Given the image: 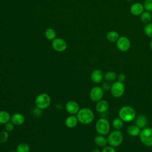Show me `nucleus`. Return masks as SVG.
Here are the masks:
<instances>
[{
	"label": "nucleus",
	"instance_id": "nucleus-1",
	"mask_svg": "<svg viewBox=\"0 0 152 152\" xmlns=\"http://www.w3.org/2000/svg\"><path fill=\"white\" fill-rule=\"evenodd\" d=\"M76 116L78 120V122L83 125L91 124L94 119V112L92 110L87 107L80 109Z\"/></svg>",
	"mask_w": 152,
	"mask_h": 152
},
{
	"label": "nucleus",
	"instance_id": "nucleus-2",
	"mask_svg": "<svg viewBox=\"0 0 152 152\" xmlns=\"http://www.w3.org/2000/svg\"><path fill=\"white\" fill-rule=\"evenodd\" d=\"M119 117L125 122L132 121L136 117V112L135 109L130 106H124L118 112Z\"/></svg>",
	"mask_w": 152,
	"mask_h": 152
},
{
	"label": "nucleus",
	"instance_id": "nucleus-3",
	"mask_svg": "<svg viewBox=\"0 0 152 152\" xmlns=\"http://www.w3.org/2000/svg\"><path fill=\"white\" fill-rule=\"evenodd\" d=\"M107 140L109 145L113 147H118L122 144L124 140L123 133L120 130L115 129L109 134Z\"/></svg>",
	"mask_w": 152,
	"mask_h": 152
},
{
	"label": "nucleus",
	"instance_id": "nucleus-4",
	"mask_svg": "<svg viewBox=\"0 0 152 152\" xmlns=\"http://www.w3.org/2000/svg\"><path fill=\"white\" fill-rule=\"evenodd\" d=\"M110 129V122L106 118H101L96 121L95 124V129L99 134L106 135L109 134Z\"/></svg>",
	"mask_w": 152,
	"mask_h": 152
},
{
	"label": "nucleus",
	"instance_id": "nucleus-5",
	"mask_svg": "<svg viewBox=\"0 0 152 152\" xmlns=\"http://www.w3.org/2000/svg\"><path fill=\"white\" fill-rule=\"evenodd\" d=\"M35 105L37 108L43 110L48 108L51 103L50 96L45 93H42L37 96L35 99Z\"/></svg>",
	"mask_w": 152,
	"mask_h": 152
},
{
	"label": "nucleus",
	"instance_id": "nucleus-6",
	"mask_svg": "<svg viewBox=\"0 0 152 152\" xmlns=\"http://www.w3.org/2000/svg\"><path fill=\"white\" fill-rule=\"evenodd\" d=\"M141 142L147 147H152V128L145 127L141 130L139 134Z\"/></svg>",
	"mask_w": 152,
	"mask_h": 152
},
{
	"label": "nucleus",
	"instance_id": "nucleus-7",
	"mask_svg": "<svg viewBox=\"0 0 152 152\" xmlns=\"http://www.w3.org/2000/svg\"><path fill=\"white\" fill-rule=\"evenodd\" d=\"M125 87L124 83L116 81L111 84L110 91L112 96L115 98H119L122 97L125 93Z\"/></svg>",
	"mask_w": 152,
	"mask_h": 152
},
{
	"label": "nucleus",
	"instance_id": "nucleus-8",
	"mask_svg": "<svg viewBox=\"0 0 152 152\" xmlns=\"http://www.w3.org/2000/svg\"><path fill=\"white\" fill-rule=\"evenodd\" d=\"M116 48L122 52L128 51L131 47V41L126 36H120L116 42Z\"/></svg>",
	"mask_w": 152,
	"mask_h": 152
},
{
	"label": "nucleus",
	"instance_id": "nucleus-9",
	"mask_svg": "<svg viewBox=\"0 0 152 152\" xmlns=\"http://www.w3.org/2000/svg\"><path fill=\"white\" fill-rule=\"evenodd\" d=\"M104 95V90L100 86H94L92 87L90 91L89 96L91 101L97 102L102 100Z\"/></svg>",
	"mask_w": 152,
	"mask_h": 152
},
{
	"label": "nucleus",
	"instance_id": "nucleus-10",
	"mask_svg": "<svg viewBox=\"0 0 152 152\" xmlns=\"http://www.w3.org/2000/svg\"><path fill=\"white\" fill-rule=\"evenodd\" d=\"M52 48L56 52H62L66 50L67 43L65 40L62 38H55L52 42Z\"/></svg>",
	"mask_w": 152,
	"mask_h": 152
},
{
	"label": "nucleus",
	"instance_id": "nucleus-11",
	"mask_svg": "<svg viewBox=\"0 0 152 152\" xmlns=\"http://www.w3.org/2000/svg\"><path fill=\"white\" fill-rule=\"evenodd\" d=\"M65 109L68 113L70 115H77L80 110V106L75 101L70 100L66 103Z\"/></svg>",
	"mask_w": 152,
	"mask_h": 152
},
{
	"label": "nucleus",
	"instance_id": "nucleus-12",
	"mask_svg": "<svg viewBox=\"0 0 152 152\" xmlns=\"http://www.w3.org/2000/svg\"><path fill=\"white\" fill-rule=\"evenodd\" d=\"M129 11L132 15L134 16H140L145 10L142 4L140 2H135L130 7Z\"/></svg>",
	"mask_w": 152,
	"mask_h": 152
},
{
	"label": "nucleus",
	"instance_id": "nucleus-13",
	"mask_svg": "<svg viewBox=\"0 0 152 152\" xmlns=\"http://www.w3.org/2000/svg\"><path fill=\"white\" fill-rule=\"evenodd\" d=\"M90 79L94 84L100 83L104 79V75L103 72L99 69L93 70L90 75Z\"/></svg>",
	"mask_w": 152,
	"mask_h": 152
},
{
	"label": "nucleus",
	"instance_id": "nucleus-14",
	"mask_svg": "<svg viewBox=\"0 0 152 152\" xmlns=\"http://www.w3.org/2000/svg\"><path fill=\"white\" fill-rule=\"evenodd\" d=\"M109 107V104L107 101L105 100H100L99 102H96V110L100 113H103L107 111Z\"/></svg>",
	"mask_w": 152,
	"mask_h": 152
},
{
	"label": "nucleus",
	"instance_id": "nucleus-15",
	"mask_svg": "<svg viewBox=\"0 0 152 152\" xmlns=\"http://www.w3.org/2000/svg\"><path fill=\"white\" fill-rule=\"evenodd\" d=\"M10 121L15 126H20L24 124L25 121V117L20 113H15L11 116Z\"/></svg>",
	"mask_w": 152,
	"mask_h": 152
},
{
	"label": "nucleus",
	"instance_id": "nucleus-16",
	"mask_svg": "<svg viewBox=\"0 0 152 152\" xmlns=\"http://www.w3.org/2000/svg\"><path fill=\"white\" fill-rule=\"evenodd\" d=\"M78 122V120L77 116H75V115H70L66 118L65 121V126L68 128H75L77 125Z\"/></svg>",
	"mask_w": 152,
	"mask_h": 152
},
{
	"label": "nucleus",
	"instance_id": "nucleus-17",
	"mask_svg": "<svg viewBox=\"0 0 152 152\" xmlns=\"http://www.w3.org/2000/svg\"><path fill=\"white\" fill-rule=\"evenodd\" d=\"M147 124V118L144 114L138 115L135 120V125L138 126L140 129L146 127Z\"/></svg>",
	"mask_w": 152,
	"mask_h": 152
},
{
	"label": "nucleus",
	"instance_id": "nucleus-18",
	"mask_svg": "<svg viewBox=\"0 0 152 152\" xmlns=\"http://www.w3.org/2000/svg\"><path fill=\"white\" fill-rule=\"evenodd\" d=\"M94 142L98 147H104L107 145V138L104 137V135H96L94 138Z\"/></svg>",
	"mask_w": 152,
	"mask_h": 152
},
{
	"label": "nucleus",
	"instance_id": "nucleus-19",
	"mask_svg": "<svg viewBox=\"0 0 152 152\" xmlns=\"http://www.w3.org/2000/svg\"><path fill=\"white\" fill-rule=\"evenodd\" d=\"M126 132L131 137H135L139 136V134L141 132V129L135 124L131 125L127 128Z\"/></svg>",
	"mask_w": 152,
	"mask_h": 152
},
{
	"label": "nucleus",
	"instance_id": "nucleus-20",
	"mask_svg": "<svg viewBox=\"0 0 152 152\" xmlns=\"http://www.w3.org/2000/svg\"><path fill=\"white\" fill-rule=\"evenodd\" d=\"M10 114L6 110H0V124H5L11 120Z\"/></svg>",
	"mask_w": 152,
	"mask_h": 152
},
{
	"label": "nucleus",
	"instance_id": "nucleus-21",
	"mask_svg": "<svg viewBox=\"0 0 152 152\" xmlns=\"http://www.w3.org/2000/svg\"><path fill=\"white\" fill-rule=\"evenodd\" d=\"M119 37L118 32L115 30L109 31L106 34V39L110 42H116Z\"/></svg>",
	"mask_w": 152,
	"mask_h": 152
},
{
	"label": "nucleus",
	"instance_id": "nucleus-22",
	"mask_svg": "<svg viewBox=\"0 0 152 152\" xmlns=\"http://www.w3.org/2000/svg\"><path fill=\"white\" fill-rule=\"evenodd\" d=\"M152 18V15L151 12L147 11H144L141 15H140V20L144 24H147L151 22Z\"/></svg>",
	"mask_w": 152,
	"mask_h": 152
},
{
	"label": "nucleus",
	"instance_id": "nucleus-23",
	"mask_svg": "<svg viewBox=\"0 0 152 152\" xmlns=\"http://www.w3.org/2000/svg\"><path fill=\"white\" fill-rule=\"evenodd\" d=\"M117 74L112 71H107L104 75V79L106 81L114 82L117 79Z\"/></svg>",
	"mask_w": 152,
	"mask_h": 152
},
{
	"label": "nucleus",
	"instance_id": "nucleus-24",
	"mask_svg": "<svg viewBox=\"0 0 152 152\" xmlns=\"http://www.w3.org/2000/svg\"><path fill=\"white\" fill-rule=\"evenodd\" d=\"M124 122L119 117L116 118L112 121V126L115 130H121L124 126Z\"/></svg>",
	"mask_w": 152,
	"mask_h": 152
},
{
	"label": "nucleus",
	"instance_id": "nucleus-25",
	"mask_svg": "<svg viewBox=\"0 0 152 152\" xmlns=\"http://www.w3.org/2000/svg\"><path fill=\"white\" fill-rule=\"evenodd\" d=\"M17 152H29L30 146L26 142H21L18 144L16 147Z\"/></svg>",
	"mask_w": 152,
	"mask_h": 152
},
{
	"label": "nucleus",
	"instance_id": "nucleus-26",
	"mask_svg": "<svg viewBox=\"0 0 152 152\" xmlns=\"http://www.w3.org/2000/svg\"><path fill=\"white\" fill-rule=\"evenodd\" d=\"M46 38L49 40H53L56 38V31L52 28H49L45 31Z\"/></svg>",
	"mask_w": 152,
	"mask_h": 152
},
{
	"label": "nucleus",
	"instance_id": "nucleus-27",
	"mask_svg": "<svg viewBox=\"0 0 152 152\" xmlns=\"http://www.w3.org/2000/svg\"><path fill=\"white\" fill-rule=\"evenodd\" d=\"M144 34L149 38L152 39V23L145 24L143 28Z\"/></svg>",
	"mask_w": 152,
	"mask_h": 152
},
{
	"label": "nucleus",
	"instance_id": "nucleus-28",
	"mask_svg": "<svg viewBox=\"0 0 152 152\" xmlns=\"http://www.w3.org/2000/svg\"><path fill=\"white\" fill-rule=\"evenodd\" d=\"M8 139V132L5 131H0V143H4L7 141Z\"/></svg>",
	"mask_w": 152,
	"mask_h": 152
},
{
	"label": "nucleus",
	"instance_id": "nucleus-29",
	"mask_svg": "<svg viewBox=\"0 0 152 152\" xmlns=\"http://www.w3.org/2000/svg\"><path fill=\"white\" fill-rule=\"evenodd\" d=\"M143 5L145 11L152 12V0H144Z\"/></svg>",
	"mask_w": 152,
	"mask_h": 152
},
{
	"label": "nucleus",
	"instance_id": "nucleus-30",
	"mask_svg": "<svg viewBox=\"0 0 152 152\" xmlns=\"http://www.w3.org/2000/svg\"><path fill=\"white\" fill-rule=\"evenodd\" d=\"M14 125L11 122H7V124H5V126H4V128H5V130L6 131H7L8 132H11L13 131L14 128Z\"/></svg>",
	"mask_w": 152,
	"mask_h": 152
},
{
	"label": "nucleus",
	"instance_id": "nucleus-31",
	"mask_svg": "<svg viewBox=\"0 0 152 152\" xmlns=\"http://www.w3.org/2000/svg\"><path fill=\"white\" fill-rule=\"evenodd\" d=\"M102 88L104 91H109L110 90L111 88V84L108 81H104L102 84Z\"/></svg>",
	"mask_w": 152,
	"mask_h": 152
},
{
	"label": "nucleus",
	"instance_id": "nucleus-32",
	"mask_svg": "<svg viewBox=\"0 0 152 152\" xmlns=\"http://www.w3.org/2000/svg\"><path fill=\"white\" fill-rule=\"evenodd\" d=\"M102 152H116V150L115 149V147H112L110 145H106L104 147H103V150H102Z\"/></svg>",
	"mask_w": 152,
	"mask_h": 152
},
{
	"label": "nucleus",
	"instance_id": "nucleus-33",
	"mask_svg": "<svg viewBox=\"0 0 152 152\" xmlns=\"http://www.w3.org/2000/svg\"><path fill=\"white\" fill-rule=\"evenodd\" d=\"M117 81L124 83L126 80V75L124 73H120L117 75Z\"/></svg>",
	"mask_w": 152,
	"mask_h": 152
},
{
	"label": "nucleus",
	"instance_id": "nucleus-34",
	"mask_svg": "<svg viewBox=\"0 0 152 152\" xmlns=\"http://www.w3.org/2000/svg\"><path fill=\"white\" fill-rule=\"evenodd\" d=\"M91 152H102V151H100L99 149H98V148H94V149H93L92 151H91Z\"/></svg>",
	"mask_w": 152,
	"mask_h": 152
},
{
	"label": "nucleus",
	"instance_id": "nucleus-35",
	"mask_svg": "<svg viewBox=\"0 0 152 152\" xmlns=\"http://www.w3.org/2000/svg\"><path fill=\"white\" fill-rule=\"evenodd\" d=\"M149 47L151 49H152V39H151V40H150V42L149 43Z\"/></svg>",
	"mask_w": 152,
	"mask_h": 152
},
{
	"label": "nucleus",
	"instance_id": "nucleus-36",
	"mask_svg": "<svg viewBox=\"0 0 152 152\" xmlns=\"http://www.w3.org/2000/svg\"><path fill=\"white\" fill-rule=\"evenodd\" d=\"M10 152H17V151H10Z\"/></svg>",
	"mask_w": 152,
	"mask_h": 152
},
{
	"label": "nucleus",
	"instance_id": "nucleus-37",
	"mask_svg": "<svg viewBox=\"0 0 152 152\" xmlns=\"http://www.w3.org/2000/svg\"><path fill=\"white\" fill-rule=\"evenodd\" d=\"M126 1H131L132 0H126Z\"/></svg>",
	"mask_w": 152,
	"mask_h": 152
},
{
	"label": "nucleus",
	"instance_id": "nucleus-38",
	"mask_svg": "<svg viewBox=\"0 0 152 152\" xmlns=\"http://www.w3.org/2000/svg\"><path fill=\"white\" fill-rule=\"evenodd\" d=\"M139 1H141V0H139Z\"/></svg>",
	"mask_w": 152,
	"mask_h": 152
}]
</instances>
